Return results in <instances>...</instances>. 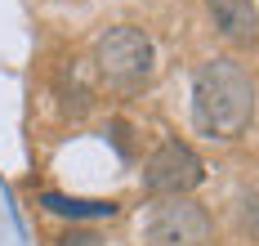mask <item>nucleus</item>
Segmentation results:
<instances>
[{"label": "nucleus", "instance_id": "obj_4", "mask_svg": "<svg viewBox=\"0 0 259 246\" xmlns=\"http://www.w3.org/2000/svg\"><path fill=\"white\" fill-rule=\"evenodd\" d=\"M201 179H206V161L183 139H165L143 161V192L152 197H188Z\"/></svg>", "mask_w": 259, "mask_h": 246}, {"label": "nucleus", "instance_id": "obj_1", "mask_svg": "<svg viewBox=\"0 0 259 246\" xmlns=\"http://www.w3.org/2000/svg\"><path fill=\"white\" fill-rule=\"evenodd\" d=\"M259 90L237 58H210L192 76V126L206 139H237L255 121Z\"/></svg>", "mask_w": 259, "mask_h": 246}, {"label": "nucleus", "instance_id": "obj_8", "mask_svg": "<svg viewBox=\"0 0 259 246\" xmlns=\"http://www.w3.org/2000/svg\"><path fill=\"white\" fill-rule=\"evenodd\" d=\"M241 228L259 242V197H241Z\"/></svg>", "mask_w": 259, "mask_h": 246}, {"label": "nucleus", "instance_id": "obj_3", "mask_svg": "<svg viewBox=\"0 0 259 246\" xmlns=\"http://www.w3.org/2000/svg\"><path fill=\"white\" fill-rule=\"evenodd\" d=\"M210 228V211L192 197H161L143 219L148 246H206Z\"/></svg>", "mask_w": 259, "mask_h": 246}, {"label": "nucleus", "instance_id": "obj_7", "mask_svg": "<svg viewBox=\"0 0 259 246\" xmlns=\"http://www.w3.org/2000/svg\"><path fill=\"white\" fill-rule=\"evenodd\" d=\"M58 94H63V108L67 112H85L94 103V90L85 85V67L72 63V67H63V76H58Z\"/></svg>", "mask_w": 259, "mask_h": 246}, {"label": "nucleus", "instance_id": "obj_5", "mask_svg": "<svg viewBox=\"0 0 259 246\" xmlns=\"http://www.w3.org/2000/svg\"><path fill=\"white\" fill-rule=\"evenodd\" d=\"M210 18H214V31L237 45V50H246V45H255L259 40V9L255 0H206Z\"/></svg>", "mask_w": 259, "mask_h": 246}, {"label": "nucleus", "instance_id": "obj_6", "mask_svg": "<svg viewBox=\"0 0 259 246\" xmlns=\"http://www.w3.org/2000/svg\"><path fill=\"white\" fill-rule=\"evenodd\" d=\"M40 206L58 219H112L121 211L116 201H85V197H63V192H45Z\"/></svg>", "mask_w": 259, "mask_h": 246}, {"label": "nucleus", "instance_id": "obj_2", "mask_svg": "<svg viewBox=\"0 0 259 246\" xmlns=\"http://www.w3.org/2000/svg\"><path fill=\"white\" fill-rule=\"evenodd\" d=\"M94 72L116 90H139L156 72V45L143 27H107L94 45Z\"/></svg>", "mask_w": 259, "mask_h": 246}]
</instances>
